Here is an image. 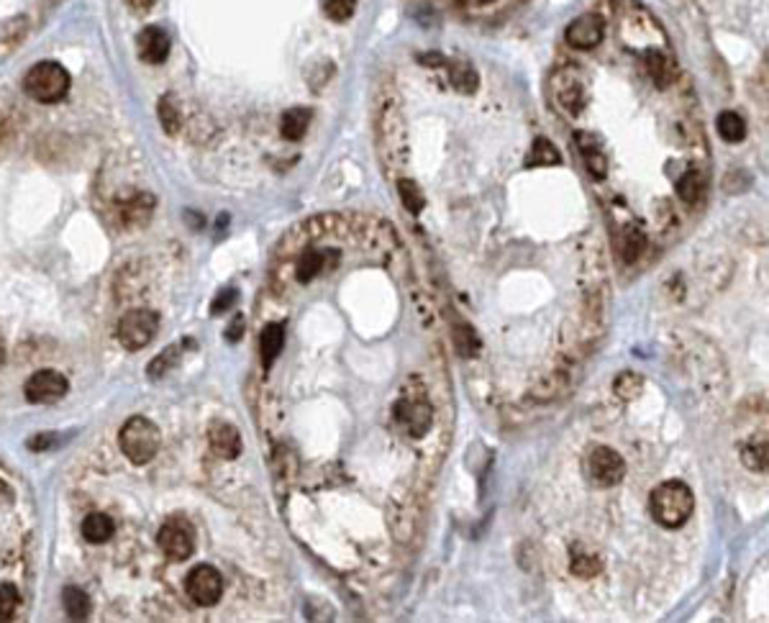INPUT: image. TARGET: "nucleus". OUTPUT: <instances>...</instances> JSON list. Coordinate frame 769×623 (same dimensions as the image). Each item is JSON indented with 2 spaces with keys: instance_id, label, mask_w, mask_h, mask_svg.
I'll list each match as a JSON object with an SVG mask.
<instances>
[{
  "instance_id": "nucleus-1",
  "label": "nucleus",
  "mask_w": 769,
  "mask_h": 623,
  "mask_svg": "<svg viewBox=\"0 0 769 623\" xmlns=\"http://www.w3.org/2000/svg\"><path fill=\"white\" fill-rule=\"evenodd\" d=\"M375 136H377V151L384 167L393 172L403 170L408 159V139H405V121L395 93H384L377 103L375 114Z\"/></svg>"
},
{
  "instance_id": "nucleus-2",
  "label": "nucleus",
  "mask_w": 769,
  "mask_h": 623,
  "mask_svg": "<svg viewBox=\"0 0 769 623\" xmlns=\"http://www.w3.org/2000/svg\"><path fill=\"white\" fill-rule=\"evenodd\" d=\"M649 510L662 529L674 531L690 521V516L695 513V495L682 480H667L654 488L652 498H649Z\"/></svg>"
},
{
  "instance_id": "nucleus-3",
  "label": "nucleus",
  "mask_w": 769,
  "mask_h": 623,
  "mask_svg": "<svg viewBox=\"0 0 769 623\" xmlns=\"http://www.w3.org/2000/svg\"><path fill=\"white\" fill-rule=\"evenodd\" d=\"M118 444H121V452L126 454L129 462L147 465V462H152L154 459V454L159 452L162 436H159V429L154 426L149 418L131 415V418L123 423V429H121Z\"/></svg>"
},
{
  "instance_id": "nucleus-4",
  "label": "nucleus",
  "mask_w": 769,
  "mask_h": 623,
  "mask_svg": "<svg viewBox=\"0 0 769 623\" xmlns=\"http://www.w3.org/2000/svg\"><path fill=\"white\" fill-rule=\"evenodd\" d=\"M70 73L57 62H38L23 77V90L37 103H59L70 93Z\"/></svg>"
},
{
  "instance_id": "nucleus-5",
  "label": "nucleus",
  "mask_w": 769,
  "mask_h": 623,
  "mask_svg": "<svg viewBox=\"0 0 769 623\" xmlns=\"http://www.w3.org/2000/svg\"><path fill=\"white\" fill-rule=\"evenodd\" d=\"M156 331H159V313L144 311V308L123 313V319L115 326V337L121 341V346L129 352H139V349L149 346L156 337Z\"/></svg>"
},
{
  "instance_id": "nucleus-6",
  "label": "nucleus",
  "mask_w": 769,
  "mask_h": 623,
  "mask_svg": "<svg viewBox=\"0 0 769 623\" xmlns=\"http://www.w3.org/2000/svg\"><path fill=\"white\" fill-rule=\"evenodd\" d=\"M585 474L597 488H613L626 477V459L611 447L597 444L596 449H590V454L585 457Z\"/></svg>"
},
{
  "instance_id": "nucleus-7",
  "label": "nucleus",
  "mask_w": 769,
  "mask_h": 623,
  "mask_svg": "<svg viewBox=\"0 0 769 623\" xmlns=\"http://www.w3.org/2000/svg\"><path fill=\"white\" fill-rule=\"evenodd\" d=\"M156 544L162 549L165 557H170L173 562H185L190 559L195 551V531H192L190 521L185 518H170L156 536Z\"/></svg>"
},
{
  "instance_id": "nucleus-8",
  "label": "nucleus",
  "mask_w": 769,
  "mask_h": 623,
  "mask_svg": "<svg viewBox=\"0 0 769 623\" xmlns=\"http://www.w3.org/2000/svg\"><path fill=\"white\" fill-rule=\"evenodd\" d=\"M185 590H188V598L192 603L211 608L224 595V575L211 565L195 567V569H190L188 580H185Z\"/></svg>"
},
{
  "instance_id": "nucleus-9",
  "label": "nucleus",
  "mask_w": 769,
  "mask_h": 623,
  "mask_svg": "<svg viewBox=\"0 0 769 623\" xmlns=\"http://www.w3.org/2000/svg\"><path fill=\"white\" fill-rule=\"evenodd\" d=\"M67 390H70V382L64 375H59L57 370H38L23 388L29 403H57L67 396Z\"/></svg>"
},
{
  "instance_id": "nucleus-10",
  "label": "nucleus",
  "mask_w": 769,
  "mask_h": 623,
  "mask_svg": "<svg viewBox=\"0 0 769 623\" xmlns=\"http://www.w3.org/2000/svg\"><path fill=\"white\" fill-rule=\"evenodd\" d=\"M605 21L597 13H582L579 19H575L567 31H564V38L570 47H575L579 52H587V49H596L597 44H603L605 38Z\"/></svg>"
},
{
  "instance_id": "nucleus-11",
  "label": "nucleus",
  "mask_w": 769,
  "mask_h": 623,
  "mask_svg": "<svg viewBox=\"0 0 769 623\" xmlns=\"http://www.w3.org/2000/svg\"><path fill=\"white\" fill-rule=\"evenodd\" d=\"M115 210H118V218L121 224L129 228H139L144 224H149L154 213V195L152 192H131L129 198L118 201L115 203Z\"/></svg>"
},
{
  "instance_id": "nucleus-12",
  "label": "nucleus",
  "mask_w": 769,
  "mask_h": 623,
  "mask_svg": "<svg viewBox=\"0 0 769 623\" xmlns=\"http://www.w3.org/2000/svg\"><path fill=\"white\" fill-rule=\"evenodd\" d=\"M136 41H139V57L149 64H162L170 57V37L159 26H147Z\"/></svg>"
},
{
  "instance_id": "nucleus-13",
  "label": "nucleus",
  "mask_w": 769,
  "mask_h": 623,
  "mask_svg": "<svg viewBox=\"0 0 769 623\" xmlns=\"http://www.w3.org/2000/svg\"><path fill=\"white\" fill-rule=\"evenodd\" d=\"M211 449L221 459H236L241 454V436L231 423H218L211 429Z\"/></svg>"
},
{
  "instance_id": "nucleus-14",
  "label": "nucleus",
  "mask_w": 769,
  "mask_h": 623,
  "mask_svg": "<svg viewBox=\"0 0 769 623\" xmlns=\"http://www.w3.org/2000/svg\"><path fill=\"white\" fill-rule=\"evenodd\" d=\"M283 349H285V326L283 323H267L259 334V354H262L265 370L275 364V359L280 357Z\"/></svg>"
},
{
  "instance_id": "nucleus-15",
  "label": "nucleus",
  "mask_w": 769,
  "mask_h": 623,
  "mask_svg": "<svg viewBox=\"0 0 769 623\" xmlns=\"http://www.w3.org/2000/svg\"><path fill=\"white\" fill-rule=\"evenodd\" d=\"M600 572H603V557H597L596 551H587L582 547L572 549V557H570V575L572 577L593 580Z\"/></svg>"
},
{
  "instance_id": "nucleus-16",
  "label": "nucleus",
  "mask_w": 769,
  "mask_h": 623,
  "mask_svg": "<svg viewBox=\"0 0 769 623\" xmlns=\"http://www.w3.org/2000/svg\"><path fill=\"white\" fill-rule=\"evenodd\" d=\"M310 118H313V114H310V108H306V106H295V108H288V111L283 114L280 132H283V136H285L288 141H300V139H303V136L308 133Z\"/></svg>"
},
{
  "instance_id": "nucleus-17",
  "label": "nucleus",
  "mask_w": 769,
  "mask_h": 623,
  "mask_svg": "<svg viewBox=\"0 0 769 623\" xmlns=\"http://www.w3.org/2000/svg\"><path fill=\"white\" fill-rule=\"evenodd\" d=\"M114 518L106 516V513H90V516H85V521H82V539H85L88 544H103V542H108V539L114 536Z\"/></svg>"
},
{
  "instance_id": "nucleus-18",
  "label": "nucleus",
  "mask_w": 769,
  "mask_h": 623,
  "mask_svg": "<svg viewBox=\"0 0 769 623\" xmlns=\"http://www.w3.org/2000/svg\"><path fill=\"white\" fill-rule=\"evenodd\" d=\"M62 605H64L67 619H72V621H85L90 616V598L80 587H64Z\"/></svg>"
},
{
  "instance_id": "nucleus-19",
  "label": "nucleus",
  "mask_w": 769,
  "mask_h": 623,
  "mask_svg": "<svg viewBox=\"0 0 769 623\" xmlns=\"http://www.w3.org/2000/svg\"><path fill=\"white\" fill-rule=\"evenodd\" d=\"M449 80H452L454 90H460V93L464 95L475 93V90H477V85H480V75H477V70H475V67H469V64H461V62L449 64Z\"/></svg>"
},
{
  "instance_id": "nucleus-20",
  "label": "nucleus",
  "mask_w": 769,
  "mask_h": 623,
  "mask_svg": "<svg viewBox=\"0 0 769 623\" xmlns=\"http://www.w3.org/2000/svg\"><path fill=\"white\" fill-rule=\"evenodd\" d=\"M718 133H721L723 141L739 144V141H744V136H747V124H744V118L739 114L723 111V114L718 115Z\"/></svg>"
},
{
  "instance_id": "nucleus-21",
  "label": "nucleus",
  "mask_w": 769,
  "mask_h": 623,
  "mask_svg": "<svg viewBox=\"0 0 769 623\" xmlns=\"http://www.w3.org/2000/svg\"><path fill=\"white\" fill-rule=\"evenodd\" d=\"M559 162H562V157H559V151L552 147V141L544 139V136H538L537 141H534V149H531L528 159H526V167H552V165H559Z\"/></svg>"
},
{
  "instance_id": "nucleus-22",
  "label": "nucleus",
  "mask_w": 769,
  "mask_h": 623,
  "mask_svg": "<svg viewBox=\"0 0 769 623\" xmlns=\"http://www.w3.org/2000/svg\"><path fill=\"white\" fill-rule=\"evenodd\" d=\"M156 115H159V124H162V129H165V132L167 133L180 132V126H182V114H180V108L174 106V100L170 98V95L159 100V106H156Z\"/></svg>"
},
{
  "instance_id": "nucleus-23",
  "label": "nucleus",
  "mask_w": 769,
  "mask_h": 623,
  "mask_svg": "<svg viewBox=\"0 0 769 623\" xmlns=\"http://www.w3.org/2000/svg\"><path fill=\"white\" fill-rule=\"evenodd\" d=\"M398 192H401L403 206L408 208L410 213H421L423 208H426V195H423V190L418 188L413 180H408V177L398 180Z\"/></svg>"
},
{
  "instance_id": "nucleus-24",
  "label": "nucleus",
  "mask_w": 769,
  "mask_h": 623,
  "mask_svg": "<svg viewBox=\"0 0 769 623\" xmlns=\"http://www.w3.org/2000/svg\"><path fill=\"white\" fill-rule=\"evenodd\" d=\"M613 390L621 400H634V397L644 390V378L636 375V372H623V375L615 378Z\"/></svg>"
},
{
  "instance_id": "nucleus-25",
  "label": "nucleus",
  "mask_w": 769,
  "mask_h": 623,
  "mask_svg": "<svg viewBox=\"0 0 769 623\" xmlns=\"http://www.w3.org/2000/svg\"><path fill=\"white\" fill-rule=\"evenodd\" d=\"M177 362H180V346L174 344V346H167L162 354H156V357L152 359V364H149L147 372H149V378L152 380H159L162 375H167Z\"/></svg>"
},
{
  "instance_id": "nucleus-26",
  "label": "nucleus",
  "mask_w": 769,
  "mask_h": 623,
  "mask_svg": "<svg viewBox=\"0 0 769 623\" xmlns=\"http://www.w3.org/2000/svg\"><path fill=\"white\" fill-rule=\"evenodd\" d=\"M741 459H744V465L749 467L751 473H767V444L762 441H754V444H749V447H744V452H741Z\"/></svg>"
},
{
  "instance_id": "nucleus-27",
  "label": "nucleus",
  "mask_w": 769,
  "mask_h": 623,
  "mask_svg": "<svg viewBox=\"0 0 769 623\" xmlns=\"http://www.w3.org/2000/svg\"><path fill=\"white\" fill-rule=\"evenodd\" d=\"M357 0H324V13L336 23H344L354 16Z\"/></svg>"
},
{
  "instance_id": "nucleus-28",
  "label": "nucleus",
  "mask_w": 769,
  "mask_h": 623,
  "mask_svg": "<svg viewBox=\"0 0 769 623\" xmlns=\"http://www.w3.org/2000/svg\"><path fill=\"white\" fill-rule=\"evenodd\" d=\"M19 608V590L11 583L0 585V621H11Z\"/></svg>"
},
{
  "instance_id": "nucleus-29",
  "label": "nucleus",
  "mask_w": 769,
  "mask_h": 623,
  "mask_svg": "<svg viewBox=\"0 0 769 623\" xmlns=\"http://www.w3.org/2000/svg\"><path fill=\"white\" fill-rule=\"evenodd\" d=\"M233 303H236V290H233V287H226V290H221V293L215 295V301H213V305H211L213 316H221L224 311H229Z\"/></svg>"
},
{
  "instance_id": "nucleus-30",
  "label": "nucleus",
  "mask_w": 769,
  "mask_h": 623,
  "mask_svg": "<svg viewBox=\"0 0 769 623\" xmlns=\"http://www.w3.org/2000/svg\"><path fill=\"white\" fill-rule=\"evenodd\" d=\"M29 447H31V449H49V447H52V436L49 434L34 436V439L29 441Z\"/></svg>"
},
{
  "instance_id": "nucleus-31",
  "label": "nucleus",
  "mask_w": 769,
  "mask_h": 623,
  "mask_svg": "<svg viewBox=\"0 0 769 623\" xmlns=\"http://www.w3.org/2000/svg\"><path fill=\"white\" fill-rule=\"evenodd\" d=\"M241 326H244V319L241 316H236V321L231 323L229 334H226V339L229 341H239L241 339Z\"/></svg>"
},
{
  "instance_id": "nucleus-32",
  "label": "nucleus",
  "mask_w": 769,
  "mask_h": 623,
  "mask_svg": "<svg viewBox=\"0 0 769 623\" xmlns=\"http://www.w3.org/2000/svg\"><path fill=\"white\" fill-rule=\"evenodd\" d=\"M134 11H149L154 5V0H126Z\"/></svg>"
},
{
  "instance_id": "nucleus-33",
  "label": "nucleus",
  "mask_w": 769,
  "mask_h": 623,
  "mask_svg": "<svg viewBox=\"0 0 769 623\" xmlns=\"http://www.w3.org/2000/svg\"><path fill=\"white\" fill-rule=\"evenodd\" d=\"M0 495H3L5 500H11V491H8V488H5L3 482H0Z\"/></svg>"
},
{
  "instance_id": "nucleus-34",
  "label": "nucleus",
  "mask_w": 769,
  "mask_h": 623,
  "mask_svg": "<svg viewBox=\"0 0 769 623\" xmlns=\"http://www.w3.org/2000/svg\"><path fill=\"white\" fill-rule=\"evenodd\" d=\"M3 359H5V352H3V344H0V364H3Z\"/></svg>"
},
{
  "instance_id": "nucleus-35",
  "label": "nucleus",
  "mask_w": 769,
  "mask_h": 623,
  "mask_svg": "<svg viewBox=\"0 0 769 623\" xmlns=\"http://www.w3.org/2000/svg\"><path fill=\"white\" fill-rule=\"evenodd\" d=\"M475 3H482V5H487V3H495V0H475Z\"/></svg>"
}]
</instances>
